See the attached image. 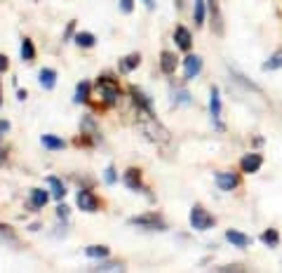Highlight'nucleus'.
Here are the masks:
<instances>
[{"instance_id":"f257e3e1","label":"nucleus","mask_w":282,"mask_h":273,"mask_svg":"<svg viewBox=\"0 0 282 273\" xmlns=\"http://www.w3.org/2000/svg\"><path fill=\"white\" fill-rule=\"evenodd\" d=\"M216 221H219V219L214 217V214L207 210L205 205H193V207H191V214H188V224H191L193 231H198V233L212 231V228H216Z\"/></svg>"},{"instance_id":"f03ea898","label":"nucleus","mask_w":282,"mask_h":273,"mask_svg":"<svg viewBox=\"0 0 282 273\" xmlns=\"http://www.w3.org/2000/svg\"><path fill=\"white\" fill-rule=\"evenodd\" d=\"M130 226H137L141 231H148V233H165V231H169V224L155 212H148V214H141V217H132Z\"/></svg>"},{"instance_id":"7ed1b4c3","label":"nucleus","mask_w":282,"mask_h":273,"mask_svg":"<svg viewBox=\"0 0 282 273\" xmlns=\"http://www.w3.org/2000/svg\"><path fill=\"white\" fill-rule=\"evenodd\" d=\"M141 130H144V134L153 141V144H169V139H172L169 130H167L165 125H160V123L155 120V116L144 118V123H141Z\"/></svg>"},{"instance_id":"20e7f679","label":"nucleus","mask_w":282,"mask_h":273,"mask_svg":"<svg viewBox=\"0 0 282 273\" xmlns=\"http://www.w3.org/2000/svg\"><path fill=\"white\" fill-rule=\"evenodd\" d=\"M223 116V99H221V90L216 85L209 87V118H212V125L219 132H226V125L221 123Z\"/></svg>"},{"instance_id":"39448f33","label":"nucleus","mask_w":282,"mask_h":273,"mask_svg":"<svg viewBox=\"0 0 282 273\" xmlns=\"http://www.w3.org/2000/svg\"><path fill=\"white\" fill-rule=\"evenodd\" d=\"M97 92H99V99L106 104V106H113V104H118V99H120V85H118L113 78H108V76H101V78L97 80Z\"/></svg>"},{"instance_id":"423d86ee","label":"nucleus","mask_w":282,"mask_h":273,"mask_svg":"<svg viewBox=\"0 0 282 273\" xmlns=\"http://www.w3.org/2000/svg\"><path fill=\"white\" fill-rule=\"evenodd\" d=\"M214 184H216V188L223 191V193L237 191V188L242 186V172H235V170L216 172V174H214Z\"/></svg>"},{"instance_id":"0eeeda50","label":"nucleus","mask_w":282,"mask_h":273,"mask_svg":"<svg viewBox=\"0 0 282 273\" xmlns=\"http://www.w3.org/2000/svg\"><path fill=\"white\" fill-rule=\"evenodd\" d=\"M183 80L186 83H191V80H195L202 73V69H205V59L200 55H193V52H186V57H183Z\"/></svg>"},{"instance_id":"6e6552de","label":"nucleus","mask_w":282,"mask_h":273,"mask_svg":"<svg viewBox=\"0 0 282 273\" xmlns=\"http://www.w3.org/2000/svg\"><path fill=\"white\" fill-rule=\"evenodd\" d=\"M261 167H263V153L261 151H249V153H244V156H240V172L242 174H256V172H261Z\"/></svg>"},{"instance_id":"1a4fd4ad","label":"nucleus","mask_w":282,"mask_h":273,"mask_svg":"<svg viewBox=\"0 0 282 273\" xmlns=\"http://www.w3.org/2000/svg\"><path fill=\"white\" fill-rule=\"evenodd\" d=\"M122 184L130 188V191H144V193H148V198L153 200L151 191L144 188V177H141V170H139V167H127V170L122 172Z\"/></svg>"},{"instance_id":"9d476101","label":"nucleus","mask_w":282,"mask_h":273,"mask_svg":"<svg viewBox=\"0 0 282 273\" xmlns=\"http://www.w3.org/2000/svg\"><path fill=\"white\" fill-rule=\"evenodd\" d=\"M223 238H226V242H228V245H233L235 250H249V247L254 245L252 235L242 233V231H237V228H228V231L223 233Z\"/></svg>"},{"instance_id":"9b49d317","label":"nucleus","mask_w":282,"mask_h":273,"mask_svg":"<svg viewBox=\"0 0 282 273\" xmlns=\"http://www.w3.org/2000/svg\"><path fill=\"white\" fill-rule=\"evenodd\" d=\"M130 94H132V99H134V104H137V109L141 111V116L144 118L155 116V111H153V102H151V97H148V94L141 92L139 87H130Z\"/></svg>"},{"instance_id":"f8f14e48","label":"nucleus","mask_w":282,"mask_h":273,"mask_svg":"<svg viewBox=\"0 0 282 273\" xmlns=\"http://www.w3.org/2000/svg\"><path fill=\"white\" fill-rule=\"evenodd\" d=\"M76 205L80 207L83 212H90V214H94V212H99V198L92 193V191H78L76 193Z\"/></svg>"},{"instance_id":"ddd939ff","label":"nucleus","mask_w":282,"mask_h":273,"mask_svg":"<svg viewBox=\"0 0 282 273\" xmlns=\"http://www.w3.org/2000/svg\"><path fill=\"white\" fill-rule=\"evenodd\" d=\"M174 45L181 50V52H191L193 50V33L188 26H183V24H179L174 29Z\"/></svg>"},{"instance_id":"4468645a","label":"nucleus","mask_w":282,"mask_h":273,"mask_svg":"<svg viewBox=\"0 0 282 273\" xmlns=\"http://www.w3.org/2000/svg\"><path fill=\"white\" fill-rule=\"evenodd\" d=\"M207 15L212 17V31L216 36H223V15L219 8V0H207Z\"/></svg>"},{"instance_id":"2eb2a0df","label":"nucleus","mask_w":282,"mask_h":273,"mask_svg":"<svg viewBox=\"0 0 282 273\" xmlns=\"http://www.w3.org/2000/svg\"><path fill=\"white\" fill-rule=\"evenodd\" d=\"M259 240H261V245L266 247V250H277L282 245V233L277 231V228H266V231H261V235H259Z\"/></svg>"},{"instance_id":"dca6fc26","label":"nucleus","mask_w":282,"mask_h":273,"mask_svg":"<svg viewBox=\"0 0 282 273\" xmlns=\"http://www.w3.org/2000/svg\"><path fill=\"white\" fill-rule=\"evenodd\" d=\"M179 69V55H174L172 50H162L160 52V71L165 76H172Z\"/></svg>"},{"instance_id":"f3484780","label":"nucleus","mask_w":282,"mask_h":273,"mask_svg":"<svg viewBox=\"0 0 282 273\" xmlns=\"http://www.w3.org/2000/svg\"><path fill=\"white\" fill-rule=\"evenodd\" d=\"M228 73H230V78H233V83H235V85H240V87H244L247 92L263 94V90H261V87L256 85V83H252V80L247 78L244 73H240V71H235V69H233V66H230V69H228Z\"/></svg>"},{"instance_id":"a211bd4d","label":"nucleus","mask_w":282,"mask_h":273,"mask_svg":"<svg viewBox=\"0 0 282 273\" xmlns=\"http://www.w3.org/2000/svg\"><path fill=\"white\" fill-rule=\"evenodd\" d=\"M139 64H141V52H130V55H125L120 59V64H118V69H120V73H132L134 69H139Z\"/></svg>"},{"instance_id":"6ab92c4d","label":"nucleus","mask_w":282,"mask_h":273,"mask_svg":"<svg viewBox=\"0 0 282 273\" xmlns=\"http://www.w3.org/2000/svg\"><path fill=\"white\" fill-rule=\"evenodd\" d=\"M172 99L174 106H193V94L183 85H172Z\"/></svg>"},{"instance_id":"aec40b11","label":"nucleus","mask_w":282,"mask_h":273,"mask_svg":"<svg viewBox=\"0 0 282 273\" xmlns=\"http://www.w3.org/2000/svg\"><path fill=\"white\" fill-rule=\"evenodd\" d=\"M282 69V47H277L275 52L266 57V62L261 64V71L263 73H273V71H280Z\"/></svg>"},{"instance_id":"412c9836","label":"nucleus","mask_w":282,"mask_h":273,"mask_svg":"<svg viewBox=\"0 0 282 273\" xmlns=\"http://www.w3.org/2000/svg\"><path fill=\"white\" fill-rule=\"evenodd\" d=\"M193 22L198 29L207 24V0H193Z\"/></svg>"},{"instance_id":"4be33fe9","label":"nucleus","mask_w":282,"mask_h":273,"mask_svg":"<svg viewBox=\"0 0 282 273\" xmlns=\"http://www.w3.org/2000/svg\"><path fill=\"white\" fill-rule=\"evenodd\" d=\"M80 130H83L85 137H92L94 141H99V127H97V123H94V118L92 116H83V120H80Z\"/></svg>"},{"instance_id":"5701e85b","label":"nucleus","mask_w":282,"mask_h":273,"mask_svg":"<svg viewBox=\"0 0 282 273\" xmlns=\"http://www.w3.org/2000/svg\"><path fill=\"white\" fill-rule=\"evenodd\" d=\"M40 144H43L47 151H64V148H66V139H61L57 134H43V137H40Z\"/></svg>"},{"instance_id":"b1692460","label":"nucleus","mask_w":282,"mask_h":273,"mask_svg":"<svg viewBox=\"0 0 282 273\" xmlns=\"http://www.w3.org/2000/svg\"><path fill=\"white\" fill-rule=\"evenodd\" d=\"M50 198H52V193H47L45 188H33V191H31V207H33V210H40V207L47 205Z\"/></svg>"},{"instance_id":"393cba45","label":"nucleus","mask_w":282,"mask_h":273,"mask_svg":"<svg viewBox=\"0 0 282 273\" xmlns=\"http://www.w3.org/2000/svg\"><path fill=\"white\" fill-rule=\"evenodd\" d=\"M38 83H40L43 90H54V85H57V71L54 69H40Z\"/></svg>"},{"instance_id":"a878e982","label":"nucleus","mask_w":282,"mask_h":273,"mask_svg":"<svg viewBox=\"0 0 282 273\" xmlns=\"http://www.w3.org/2000/svg\"><path fill=\"white\" fill-rule=\"evenodd\" d=\"M0 242L3 245H12V247H22V240L17 238V233L8 224H0Z\"/></svg>"},{"instance_id":"bb28decb","label":"nucleus","mask_w":282,"mask_h":273,"mask_svg":"<svg viewBox=\"0 0 282 273\" xmlns=\"http://www.w3.org/2000/svg\"><path fill=\"white\" fill-rule=\"evenodd\" d=\"M47 186H50V193H52L54 200H64V195H66V186L61 184L59 177H47Z\"/></svg>"},{"instance_id":"cd10ccee","label":"nucleus","mask_w":282,"mask_h":273,"mask_svg":"<svg viewBox=\"0 0 282 273\" xmlns=\"http://www.w3.org/2000/svg\"><path fill=\"white\" fill-rule=\"evenodd\" d=\"M73 43H76L78 47L90 50V47L97 45V36H94V33H90V31H80V33H76V36H73Z\"/></svg>"},{"instance_id":"c85d7f7f","label":"nucleus","mask_w":282,"mask_h":273,"mask_svg":"<svg viewBox=\"0 0 282 273\" xmlns=\"http://www.w3.org/2000/svg\"><path fill=\"white\" fill-rule=\"evenodd\" d=\"M90 80H80L76 85V94H73V104H85L90 97Z\"/></svg>"},{"instance_id":"c756f323","label":"nucleus","mask_w":282,"mask_h":273,"mask_svg":"<svg viewBox=\"0 0 282 273\" xmlns=\"http://www.w3.org/2000/svg\"><path fill=\"white\" fill-rule=\"evenodd\" d=\"M108 247L106 245H90V247H85V257L87 259H108Z\"/></svg>"},{"instance_id":"7c9ffc66","label":"nucleus","mask_w":282,"mask_h":273,"mask_svg":"<svg viewBox=\"0 0 282 273\" xmlns=\"http://www.w3.org/2000/svg\"><path fill=\"white\" fill-rule=\"evenodd\" d=\"M19 55H22V62H33V59H36V45H33V40L31 38L22 40V50H19Z\"/></svg>"},{"instance_id":"2f4dec72","label":"nucleus","mask_w":282,"mask_h":273,"mask_svg":"<svg viewBox=\"0 0 282 273\" xmlns=\"http://www.w3.org/2000/svg\"><path fill=\"white\" fill-rule=\"evenodd\" d=\"M90 271H125V266L118 264V261H106V259H101V264L92 266Z\"/></svg>"},{"instance_id":"473e14b6","label":"nucleus","mask_w":282,"mask_h":273,"mask_svg":"<svg viewBox=\"0 0 282 273\" xmlns=\"http://www.w3.org/2000/svg\"><path fill=\"white\" fill-rule=\"evenodd\" d=\"M214 271H219V273H244L247 271V266L244 264H226V266H216Z\"/></svg>"},{"instance_id":"72a5a7b5","label":"nucleus","mask_w":282,"mask_h":273,"mask_svg":"<svg viewBox=\"0 0 282 273\" xmlns=\"http://www.w3.org/2000/svg\"><path fill=\"white\" fill-rule=\"evenodd\" d=\"M104 181H106V184H115V181H118V174H115L113 165H108L106 167V172H104Z\"/></svg>"},{"instance_id":"f704fd0d","label":"nucleus","mask_w":282,"mask_h":273,"mask_svg":"<svg viewBox=\"0 0 282 273\" xmlns=\"http://www.w3.org/2000/svg\"><path fill=\"white\" fill-rule=\"evenodd\" d=\"M263 146H266V137H261V134L252 137V148H254V151H261Z\"/></svg>"},{"instance_id":"c9c22d12","label":"nucleus","mask_w":282,"mask_h":273,"mask_svg":"<svg viewBox=\"0 0 282 273\" xmlns=\"http://www.w3.org/2000/svg\"><path fill=\"white\" fill-rule=\"evenodd\" d=\"M76 19H73V22H69L66 24V31H64V43H66V40H71L73 38V31H76Z\"/></svg>"},{"instance_id":"e433bc0d","label":"nucleus","mask_w":282,"mask_h":273,"mask_svg":"<svg viewBox=\"0 0 282 273\" xmlns=\"http://www.w3.org/2000/svg\"><path fill=\"white\" fill-rule=\"evenodd\" d=\"M120 10L125 15H130L132 10H134V0H120Z\"/></svg>"},{"instance_id":"4c0bfd02","label":"nucleus","mask_w":282,"mask_h":273,"mask_svg":"<svg viewBox=\"0 0 282 273\" xmlns=\"http://www.w3.org/2000/svg\"><path fill=\"white\" fill-rule=\"evenodd\" d=\"M69 205H59V207H57V217L61 219V221H64V219H69Z\"/></svg>"},{"instance_id":"58836bf2","label":"nucleus","mask_w":282,"mask_h":273,"mask_svg":"<svg viewBox=\"0 0 282 273\" xmlns=\"http://www.w3.org/2000/svg\"><path fill=\"white\" fill-rule=\"evenodd\" d=\"M10 69V59L5 55H0V73H5Z\"/></svg>"},{"instance_id":"ea45409f","label":"nucleus","mask_w":282,"mask_h":273,"mask_svg":"<svg viewBox=\"0 0 282 273\" xmlns=\"http://www.w3.org/2000/svg\"><path fill=\"white\" fill-rule=\"evenodd\" d=\"M144 5H146V10H155V0H144Z\"/></svg>"},{"instance_id":"a19ab883","label":"nucleus","mask_w":282,"mask_h":273,"mask_svg":"<svg viewBox=\"0 0 282 273\" xmlns=\"http://www.w3.org/2000/svg\"><path fill=\"white\" fill-rule=\"evenodd\" d=\"M17 99L24 102V99H26V90H17Z\"/></svg>"},{"instance_id":"79ce46f5","label":"nucleus","mask_w":282,"mask_h":273,"mask_svg":"<svg viewBox=\"0 0 282 273\" xmlns=\"http://www.w3.org/2000/svg\"><path fill=\"white\" fill-rule=\"evenodd\" d=\"M176 3V10H186L188 8V5H186V0H174Z\"/></svg>"},{"instance_id":"37998d69","label":"nucleus","mask_w":282,"mask_h":273,"mask_svg":"<svg viewBox=\"0 0 282 273\" xmlns=\"http://www.w3.org/2000/svg\"><path fill=\"white\" fill-rule=\"evenodd\" d=\"M0 106H3V92H0Z\"/></svg>"}]
</instances>
